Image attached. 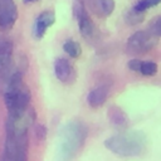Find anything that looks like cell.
<instances>
[{"instance_id":"19","label":"cell","mask_w":161,"mask_h":161,"mask_svg":"<svg viewBox=\"0 0 161 161\" xmlns=\"http://www.w3.org/2000/svg\"><path fill=\"white\" fill-rule=\"evenodd\" d=\"M148 31L155 35L156 38H161V16H157L155 18L150 25H148Z\"/></svg>"},{"instance_id":"12","label":"cell","mask_w":161,"mask_h":161,"mask_svg":"<svg viewBox=\"0 0 161 161\" xmlns=\"http://www.w3.org/2000/svg\"><path fill=\"white\" fill-rule=\"evenodd\" d=\"M86 3L92 13L98 16H109L114 10L113 0H86Z\"/></svg>"},{"instance_id":"14","label":"cell","mask_w":161,"mask_h":161,"mask_svg":"<svg viewBox=\"0 0 161 161\" xmlns=\"http://www.w3.org/2000/svg\"><path fill=\"white\" fill-rule=\"evenodd\" d=\"M108 117H109L111 123L114 125L116 127H125V126L128 125V117H127V114L118 106H112L108 109Z\"/></svg>"},{"instance_id":"18","label":"cell","mask_w":161,"mask_h":161,"mask_svg":"<svg viewBox=\"0 0 161 161\" xmlns=\"http://www.w3.org/2000/svg\"><path fill=\"white\" fill-rule=\"evenodd\" d=\"M161 3V0H138L136 4H135V9L136 10H138V11H142V13H145L146 10H148V9H151V8H153V6H156V5H158Z\"/></svg>"},{"instance_id":"11","label":"cell","mask_w":161,"mask_h":161,"mask_svg":"<svg viewBox=\"0 0 161 161\" xmlns=\"http://www.w3.org/2000/svg\"><path fill=\"white\" fill-rule=\"evenodd\" d=\"M108 94H109V86L107 84L98 86L88 93L87 102L92 108H98L104 104V102L108 98Z\"/></svg>"},{"instance_id":"15","label":"cell","mask_w":161,"mask_h":161,"mask_svg":"<svg viewBox=\"0 0 161 161\" xmlns=\"http://www.w3.org/2000/svg\"><path fill=\"white\" fill-rule=\"evenodd\" d=\"M143 19H145V13L138 11L135 8H131L125 13V20L130 25H138L143 21Z\"/></svg>"},{"instance_id":"2","label":"cell","mask_w":161,"mask_h":161,"mask_svg":"<svg viewBox=\"0 0 161 161\" xmlns=\"http://www.w3.org/2000/svg\"><path fill=\"white\" fill-rule=\"evenodd\" d=\"M147 138L142 131L132 130L116 133L104 141V146L119 157H136L146 150Z\"/></svg>"},{"instance_id":"22","label":"cell","mask_w":161,"mask_h":161,"mask_svg":"<svg viewBox=\"0 0 161 161\" xmlns=\"http://www.w3.org/2000/svg\"><path fill=\"white\" fill-rule=\"evenodd\" d=\"M24 3H33V1H36V0H23Z\"/></svg>"},{"instance_id":"13","label":"cell","mask_w":161,"mask_h":161,"mask_svg":"<svg viewBox=\"0 0 161 161\" xmlns=\"http://www.w3.org/2000/svg\"><path fill=\"white\" fill-rule=\"evenodd\" d=\"M14 48L13 43L8 39H0V70H3L13 59Z\"/></svg>"},{"instance_id":"23","label":"cell","mask_w":161,"mask_h":161,"mask_svg":"<svg viewBox=\"0 0 161 161\" xmlns=\"http://www.w3.org/2000/svg\"><path fill=\"white\" fill-rule=\"evenodd\" d=\"M78 1H82V3H83V4H84V1H86V0H78Z\"/></svg>"},{"instance_id":"4","label":"cell","mask_w":161,"mask_h":161,"mask_svg":"<svg viewBox=\"0 0 161 161\" xmlns=\"http://www.w3.org/2000/svg\"><path fill=\"white\" fill-rule=\"evenodd\" d=\"M36 119L35 109L29 106L25 109L15 113H8L5 130L6 135H28L29 128L34 126Z\"/></svg>"},{"instance_id":"7","label":"cell","mask_w":161,"mask_h":161,"mask_svg":"<svg viewBox=\"0 0 161 161\" xmlns=\"http://www.w3.org/2000/svg\"><path fill=\"white\" fill-rule=\"evenodd\" d=\"M73 15L77 19L78 23V28H79V33L82 34V36L91 39L96 36V25L93 23V20L91 19V16L88 15V13L86 11L84 4L82 1L74 0L73 3Z\"/></svg>"},{"instance_id":"21","label":"cell","mask_w":161,"mask_h":161,"mask_svg":"<svg viewBox=\"0 0 161 161\" xmlns=\"http://www.w3.org/2000/svg\"><path fill=\"white\" fill-rule=\"evenodd\" d=\"M141 63H142V60H141V59H138V58H132V59H130V60H128L127 67H128V69H130V70H132V72H140Z\"/></svg>"},{"instance_id":"6","label":"cell","mask_w":161,"mask_h":161,"mask_svg":"<svg viewBox=\"0 0 161 161\" xmlns=\"http://www.w3.org/2000/svg\"><path fill=\"white\" fill-rule=\"evenodd\" d=\"M157 44V38L148 30H138L127 40V49L133 54H145L152 50Z\"/></svg>"},{"instance_id":"8","label":"cell","mask_w":161,"mask_h":161,"mask_svg":"<svg viewBox=\"0 0 161 161\" xmlns=\"http://www.w3.org/2000/svg\"><path fill=\"white\" fill-rule=\"evenodd\" d=\"M18 20V8L14 0H0V30H10Z\"/></svg>"},{"instance_id":"16","label":"cell","mask_w":161,"mask_h":161,"mask_svg":"<svg viewBox=\"0 0 161 161\" xmlns=\"http://www.w3.org/2000/svg\"><path fill=\"white\" fill-rule=\"evenodd\" d=\"M63 50L72 58H78L82 54V48L75 40H67L63 44Z\"/></svg>"},{"instance_id":"1","label":"cell","mask_w":161,"mask_h":161,"mask_svg":"<svg viewBox=\"0 0 161 161\" xmlns=\"http://www.w3.org/2000/svg\"><path fill=\"white\" fill-rule=\"evenodd\" d=\"M87 138V126L80 119H70L62 126L57 148V161H72Z\"/></svg>"},{"instance_id":"20","label":"cell","mask_w":161,"mask_h":161,"mask_svg":"<svg viewBox=\"0 0 161 161\" xmlns=\"http://www.w3.org/2000/svg\"><path fill=\"white\" fill-rule=\"evenodd\" d=\"M34 133L39 140H44L47 137V127L43 123H34Z\"/></svg>"},{"instance_id":"9","label":"cell","mask_w":161,"mask_h":161,"mask_svg":"<svg viewBox=\"0 0 161 161\" xmlns=\"http://www.w3.org/2000/svg\"><path fill=\"white\" fill-rule=\"evenodd\" d=\"M55 21V14L52 11V10H45V11H42L35 21H34V25H33V36L35 39H42L47 30L54 24Z\"/></svg>"},{"instance_id":"17","label":"cell","mask_w":161,"mask_h":161,"mask_svg":"<svg viewBox=\"0 0 161 161\" xmlns=\"http://www.w3.org/2000/svg\"><path fill=\"white\" fill-rule=\"evenodd\" d=\"M158 70V67L155 62L152 60H142L141 63V67H140V73L142 75H146V77H152L157 73Z\"/></svg>"},{"instance_id":"10","label":"cell","mask_w":161,"mask_h":161,"mask_svg":"<svg viewBox=\"0 0 161 161\" xmlns=\"http://www.w3.org/2000/svg\"><path fill=\"white\" fill-rule=\"evenodd\" d=\"M55 77L63 83H72L75 79V72L72 63L65 58H57L54 62Z\"/></svg>"},{"instance_id":"5","label":"cell","mask_w":161,"mask_h":161,"mask_svg":"<svg viewBox=\"0 0 161 161\" xmlns=\"http://www.w3.org/2000/svg\"><path fill=\"white\" fill-rule=\"evenodd\" d=\"M28 135H6L3 161H28Z\"/></svg>"},{"instance_id":"3","label":"cell","mask_w":161,"mask_h":161,"mask_svg":"<svg viewBox=\"0 0 161 161\" xmlns=\"http://www.w3.org/2000/svg\"><path fill=\"white\" fill-rule=\"evenodd\" d=\"M0 84L3 88L4 103L8 108V113L20 112L30 106L31 93L23 78L10 79Z\"/></svg>"}]
</instances>
